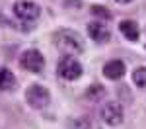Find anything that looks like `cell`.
Instances as JSON below:
<instances>
[{"mask_svg":"<svg viewBox=\"0 0 146 129\" xmlns=\"http://www.w3.org/2000/svg\"><path fill=\"white\" fill-rule=\"evenodd\" d=\"M16 88V76L8 69H0V90H14Z\"/></svg>","mask_w":146,"mask_h":129,"instance_id":"10","label":"cell"},{"mask_svg":"<svg viewBox=\"0 0 146 129\" xmlns=\"http://www.w3.org/2000/svg\"><path fill=\"white\" fill-rule=\"evenodd\" d=\"M92 14L96 16V18H103V20H111V12L107 10L105 6H92Z\"/></svg>","mask_w":146,"mask_h":129,"instance_id":"13","label":"cell"},{"mask_svg":"<svg viewBox=\"0 0 146 129\" xmlns=\"http://www.w3.org/2000/svg\"><path fill=\"white\" fill-rule=\"evenodd\" d=\"M14 14H16L20 20L31 22V20H35V18H39L41 8H39L35 2H29V0H18V2L14 4Z\"/></svg>","mask_w":146,"mask_h":129,"instance_id":"5","label":"cell"},{"mask_svg":"<svg viewBox=\"0 0 146 129\" xmlns=\"http://www.w3.org/2000/svg\"><path fill=\"white\" fill-rule=\"evenodd\" d=\"M101 117L107 125H119L123 121V108L117 102H105L101 108Z\"/></svg>","mask_w":146,"mask_h":129,"instance_id":"6","label":"cell"},{"mask_svg":"<svg viewBox=\"0 0 146 129\" xmlns=\"http://www.w3.org/2000/svg\"><path fill=\"white\" fill-rule=\"evenodd\" d=\"M56 72H58V76L64 78V80H76V78L82 76L84 70H82V65H80L76 59L66 55V57L60 59V63H58V67H56Z\"/></svg>","mask_w":146,"mask_h":129,"instance_id":"3","label":"cell"},{"mask_svg":"<svg viewBox=\"0 0 146 129\" xmlns=\"http://www.w3.org/2000/svg\"><path fill=\"white\" fill-rule=\"evenodd\" d=\"M25 100H27V104L35 108V110H43L49 106L51 102V94L47 90L45 86H41V84H31L29 88H27V92H25Z\"/></svg>","mask_w":146,"mask_h":129,"instance_id":"2","label":"cell"},{"mask_svg":"<svg viewBox=\"0 0 146 129\" xmlns=\"http://www.w3.org/2000/svg\"><path fill=\"white\" fill-rule=\"evenodd\" d=\"M119 29H121V33H123L129 41H138V37H140L138 25H136V22H133V20H123V22L119 23Z\"/></svg>","mask_w":146,"mask_h":129,"instance_id":"9","label":"cell"},{"mask_svg":"<svg viewBox=\"0 0 146 129\" xmlns=\"http://www.w3.org/2000/svg\"><path fill=\"white\" fill-rule=\"evenodd\" d=\"M125 72H127V67H125V63L121 59H113L109 63H105V67H103V74H105V78H109V80H119V78H123Z\"/></svg>","mask_w":146,"mask_h":129,"instance_id":"7","label":"cell"},{"mask_svg":"<svg viewBox=\"0 0 146 129\" xmlns=\"http://www.w3.org/2000/svg\"><path fill=\"white\" fill-rule=\"evenodd\" d=\"M115 2H119V4H129V2H133V0H115Z\"/></svg>","mask_w":146,"mask_h":129,"instance_id":"14","label":"cell"},{"mask_svg":"<svg viewBox=\"0 0 146 129\" xmlns=\"http://www.w3.org/2000/svg\"><path fill=\"white\" fill-rule=\"evenodd\" d=\"M133 82L138 88H146V67H138L133 72Z\"/></svg>","mask_w":146,"mask_h":129,"instance_id":"12","label":"cell"},{"mask_svg":"<svg viewBox=\"0 0 146 129\" xmlns=\"http://www.w3.org/2000/svg\"><path fill=\"white\" fill-rule=\"evenodd\" d=\"M20 67L27 72H41L45 69V59L37 49H27L20 59Z\"/></svg>","mask_w":146,"mask_h":129,"instance_id":"4","label":"cell"},{"mask_svg":"<svg viewBox=\"0 0 146 129\" xmlns=\"http://www.w3.org/2000/svg\"><path fill=\"white\" fill-rule=\"evenodd\" d=\"M53 39H55V45L60 51H64L66 55H80V53H84V43H82L80 35L70 31V29L56 31Z\"/></svg>","mask_w":146,"mask_h":129,"instance_id":"1","label":"cell"},{"mask_svg":"<svg viewBox=\"0 0 146 129\" xmlns=\"http://www.w3.org/2000/svg\"><path fill=\"white\" fill-rule=\"evenodd\" d=\"M88 33L94 41H98V43H105V41H109V37H111V31L107 29V25H103L101 22H92L88 23Z\"/></svg>","mask_w":146,"mask_h":129,"instance_id":"8","label":"cell"},{"mask_svg":"<svg viewBox=\"0 0 146 129\" xmlns=\"http://www.w3.org/2000/svg\"><path fill=\"white\" fill-rule=\"evenodd\" d=\"M103 96H105V88L101 84H92L90 88H88V92H86V98L90 102H100Z\"/></svg>","mask_w":146,"mask_h":129,"instance_id":"11","label":"cell"}]
</instances>
